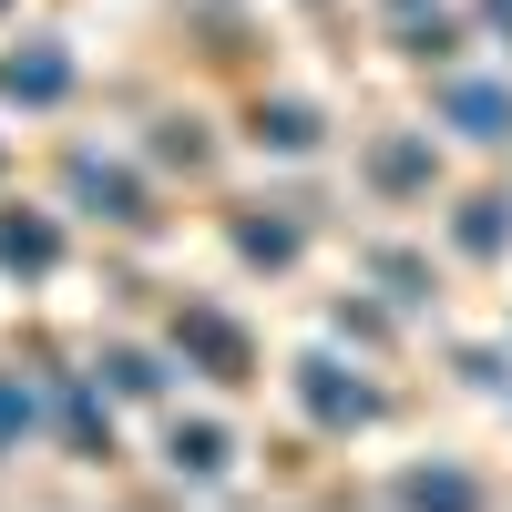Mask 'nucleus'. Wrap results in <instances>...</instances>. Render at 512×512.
I'll list each match as a JSON object with an SVG mask.
<instances>
[{
  "instance_id": "obj_1",
  "label": "nucleus",
  "mask_w": 512,
  "mask_h": 512,
  "mask_svg": "<svg viewBox=\"0 0 512 512\" xmlns=\"http://www.w3.org/2000/svg\"><path fill=\"white\" fill-rule=\"evenodd\" d=\"M62 205H72V216H93V226H113V236H154V226H164V195H154L123 154H93V144L62 154Z\"/></svg>"
},
{
  "instance_id": "obj_2",
  "label": "nucleus",
  "mask_w": 512,
  "mask_h": 512,
  "mask_svg": "<svg viewBox=\"0 0 512 512\" xmlns=\"http://www.w3.org/2000/svg\"><path fill=\"white\" fill-rule=\"evenodd\" d=\"M164 349H175L185 379H216V390H246V379H256V338H246L236 308H216V297H175Z\"/></svg>"
},
{
  "instance_id": "obj_3",
  "label": "nucleus",
  "mask_w": 512,
  "mask_h": 512,
  "mask_svg": "<svg viewBox=\"0 0 512 512\" xmlns=\"http://www.w3.org/2000/svg\"><path fill=\"white\" fill-rule=\"evenodd\" d=\"M287 390H297V410H308L328 441H349V431H369V420L390 410V400H379V379H369L359 359H338V349H308Z\"/></svg>"
},
{
  "instance_id": "obj_4",
  "label": "nucleus",
  "mask_w": 512,
  "mask_h": 512,
  "mask_svg": "<svg viewBox=\"0 0 512 512\" xmlns=\"http://www.w3.org/2000/svg\"><path fill=\"white\" fill-rule=\"evenodd\" d=\"M72 93H82V62L62 52L52 31H31V41L0 52V103H11V113H62Z\"/></svg>"
},
{
  "instance_id": "obj_5",
  "label": "nucleus",
  "mask_w": 512,
  "mask_h": 512,
  "mask_svg": "<svg viewBox=\"0 0 512 512\" xmlns=\"http://www.w3.org/2000/svg\"><path fill=\"white\" fill-rule=\"evenodd\" d=\"M431 113L451 123L461 144H512V82L502 72H441L431 82Z\"/></svg>"
},
{
  "instance_id": "obj_6",
  "label": "nucleus",
  "mask_w": 512,
  "mask_h": 512,
  "mask_svg": "<svg viewBox=\"0 0 512 512\" xmlns=\"http://www.w3.org/2000/svg\"><path fill=\"white\" fill-rule=\"evenodd\" d=\"M52 441L72 461H113V400L93 369H52Z\"/></svg>"
},
{
  "instance_id": "obj_7",
  "label": "nucleus",
  "mask_w": 512,
  "mask_h": 512,
  "mask_svg": "<svg viewBox=\"0 0 512 512\" xmlns=\"http://www.w3.org/2000/svg\"><path fill=\"white\" fill-rule=\"evenodd\" d=\"M62 256H72V236L52 205H0V277L41 287V277H62Z\"/></svg>"
},
{
  "instance_id": "obj_8",
  "label": "nucleus",
  "mask_w": 512,
  "mask_h": 512,
  "mask_svg": "<svg viewBox=\"0 0 512 512\" xmlns=\"http://www.w3.org/2000/svg\"><path fill=\"white\" fill-rule=\"evenodd\" d=\"M431 185H441V154H431V134H379V144H369V195L420 205Z\"/></svg>"
},
{
  "instance_id": "obj_9",
  "label": "nucleus",
  "mask_w": 512,
  "mask_h": 512,
  "mask_svg": "<svg viewBox=\"0 0 512 512\" xmlns=\"http://www.w3.org/2000/svg\"><path fill=\"white\" fill-rule=\"evenodd\" d=\"M164 461H175V482H226V472H236V431H226V420H205V410H195V420L175 410V420H164Z\"/></svg>"
},
{
  "instance_id": "obj_10",
  "label": "nucleus",
  "mask_w": 512,
  "mask_h": 512,
  "mask_svg": "<svg viewBox=\"0 0 512 512\" xmlns=\"http://www.w3.org/2000/svg\"><path fill=\"white\" fill-rule=\"evenodd\" d=\"M93 379H103L113 400H164V390H175V349H144V338H103Z\"/></svg>"
},
{
  "instance_id": "obj_11",
  "label": "nucleus",
  "mask_w": 512,
  "mask_h": 512,
  "mask_svg": "<svg viewBox=\"0 0 512 512\" xmlns=\"http://www.w3.org/2000/svg\"><path fill=\"white\" fill-rule=\"evenodd\" d=\"M246 144H256V154H318V144H328V113L297 103V93H277V103L246 113Z\"/></svg>"
},
{
  "instance_id": "obj_12",
  "label": "nucleus",
  "mask_w": 512,
  "mask_h": 512,
  "mask_svg": "<svg viewBox=\"0 0 512 512\" xmlns=\"http://www.w3.org/2000/svg\"><path fill=\"white\" fill-rule=\"evenodd\" d=\"M390 502H441V512H472V502H492V482H482V472H461L451 451H431L420 472H390Z\"/></svg>"
},
{
  "instance_id": "obj_13",
  "label": "nucleus",
  "mask_w": 512,
  "mask_h": 512,
  "mask_svg": "<svg viewBox=\"0 0 512 512\" xmlns=\"http://www.w3.org/2000/svg\"><path fill=\"white\" fill-rule=\"evenodd\" d=\"M226 236H236V256H246V267H297V246H308V226H297V216H277V205H236V216H226Z\"/></svg>"
},
{
  "instance_id": "obj_14",
  "label": "nucleus",
  "mask_w": 512,
  "mask_h": 512,
  "mask_svg": "<svg viewBox=\"0 0 512 512\" xmlns=\"http://www.w3.org/2000/svg\"><path fill=\"white\" fill-rule=\"evenodd\" d=\"M461 31H472L461 11H400V52H410L420 72H451V62H461Z\"/></svg>"
},
{
  "instance_id": "obj_15",
  "label": "nucleus",
  "mask_w": 512,
  "mask_h": 512,
  "mask_svg": "<svg viewBox=\"0 0 512 512\" xmlns=\"http://www.w3.org/2000/svg\"><path fill=\"white\" fill-rule=\"evenodd\" d=\"M451 246H461V256H502V246H512V195H492V185H482V195H461Z\"/></svg>"
},
{
  "instance_id": "obj_16",
  "label": "nucleus",
  "mask_w": 512,
  "mask_h": 512,
  "mask_svg": "<svg viewBox=\"0 0 512 512\" xmlns=\"http://www.w3.org/2000/svg\"><path fill=\"white\" fill-rule=\"evenodd\" d=\"M31 431H52V420H41V390H31V379H11V369H0V461H11Z\"/></svg>"
},
{
  "instance_id": "obj_17",
  "label": "nucleus",
  "mask_w": 512,
  "mask_h": 512,
  "mask_svg": "<svg viewBox=\"0 0 512 512\" xmlns=\"http://www.w3.org/2000/svg\"><path fill=\"white\" fill-rule=\"evenodd\" d=\"M205 154H216V144H205V113H164L154 123V164H185V175H195Z\"/></svg>"
},
{
  "instance_id": "obj_18",
  "label": "nucleus",
  "mask_w": 512,
  "mask_h": 512,
  "mask_svg": "<svg viewBox=\"0 0 512 512\" xmlns=\"http://www.w3.org/2000/svg\"><path fill=\"white\" fill-rule=\"evenodd\" d=\"M369 267H379V287H390V308H420V297H431V267H420L410 246H379Z\"/></svg>"
},
{
  "instance_id": "obj_19",
  "label": "nucleus",
  "mask_w": 512,
  "mask_h": 512,
  "mask_svg": "<svg viewBox=\"0 0 512 512\" xmlns=\"http://www.w3.org/2000/svg\"><path fill=\"white\" fill-rule=\"evenodd\" d=\"M338 338H359V349H379V338H390V328H379V308H359V297H338V318H328Z\"/></svg>"
},
{
  "instance_id": "obj_20",
  "label": "nucleus",
  "mask_w": 512,
  "mask_h": 512,
  "mask_svg": "<svg viewBox=\"0 0 512 512\" xmlns=\"http://www.w3.org/2000/svg\"><path fill=\"white\" fill-rule=\"evenodd\" d=\"M482 21H492V31H512V0H482Z\"/></svg>"
},
{
  "instance_id": "obj_21",
  "label": "nucleus",
  "mask_w": 512,
  "mask_h": 512,
  "mask_svg": "<svg viewBox=\"0 0 512 512\" xmlns=\"http://www.w3.org/2000/svg\"><path fill=\"white\" fill-rule=\"evenodd\" d=\"M0 175H11V144H0Z\"/></svg>"
},
{
  "instance_id": "obj_22",
  "label": "nucleus",
  "mask_w": 512,
  "mask_h": 512,
  "mask_svg": "<svg viewBox=\"0 0 512 512\" xmlns=\"http://www.w3.org/2000/svg\"><path fill=\"white\" fill-rule=\"evenodd\" d=\"M390 11H420V0H390Z\"/></svg>"
},
{
  "instance_id": "obj_23",
  "label": "nucleus",
  "mask_w": 512,
  "mask_h": 512,
  "mask_svg": "<svg viewBox=\"0 0 512 512\" xmlns=\"http://www.w3.org/2000/svg\"><path fill=\"white\" fill-rule=\"evenodd\" d=\"M0 11H21V0H0Z\"/></svg>"
},
{
  "instance_id": "obj_24",
  "label": "nucleus",
  "mask_w": 512,
  "mask_h": 512,
  "mask_svg": "<svg viewBox=\"0 0 512 512\" xmlns=\"http://www.w3.org/2000/svg\"><path fill=\"white\" fill-rule=\"evenodd\" d=\"M502 400H512V390H502Z\"/></svg>"
}]
</instances>
